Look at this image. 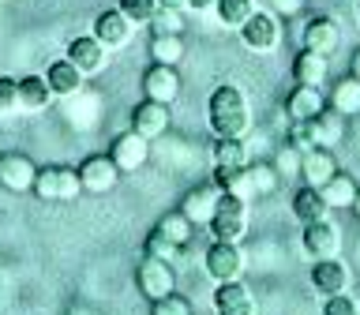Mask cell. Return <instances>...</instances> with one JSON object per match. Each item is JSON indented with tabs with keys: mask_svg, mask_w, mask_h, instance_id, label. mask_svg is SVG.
Listing matches in <instances>:
<instances>
[{
	"mask_svg": "<svg viewBox=\"0 0 360 315\" xmlns=\"http://www.w3.org/2000/svg\"><path fill=\"white\" fill-rule=\"evenodd\" d=\"M214 184H218L221 191H229V195L255 199V188H252V173H248V165H240V169H214Z\"/></svg>",
	"mask_w": 360,
	"mask_h": 315,
	"instance_id": "cell-28",
	"label": "cell"
},
{
	"mask_svg": "<svg viewBox=\"0 0 360 315\" xmlns=\"http://www.w3.org/2000/svg\"><path fill=\"white\" fill-rule=\"evenodd\" d=\"M292 79L304 86H323L326 79V56L311 53V49H300L297 56H292Z\"/></svg>",
	"mask_w": 360,
	"mask_h": 315,
	"instance_id": "cell-24",
	"label": "cell"
},
{
	"mask_svg": "<svg viewBox=\"0 0 360 315\" xmlns=\"http://www.w3.org/2000/svg\"><path fill=\"white\" fill-rule=\"evenodd\" d=\"M154 229L162 233L169 244H176V248H188V244H191V233H195V225H191V221H188V214L176 207V210L162 214V221H158Z\"/></svg>",
	"mask_w": 360,
	"mask_h": 315,
	"instance_id": "cell-25",
	"label": "cell"
},
{
	"mask_svg": "<svg viewBox=\"0 0 360 315\" xmlns=\"http://www.w3.org/2000/svg\"><path fill=\"white\" fill-rule=\"evenodd\" d=\"M135 285H139V292L154 304V300L169 297V292H176V270H173V263H169V259L143 255L139 270H135Z\"/></svg>",
	"mask_w": 360,
	"mask_h": 315,
	"instance_id": "cell-4",
	"label": "cell"
},
{
	"mask_svg": "<svg viewBox=\"0 0 360 315\" xmlns=\"http://www.w3.org/2000/svg\"><path fill=\"white\" fill-rule=\"evenodd\" d=\"M300 4H304V0H270V11L285 19V15H297V11H300Z\"/></svg>",
	"mask_w": 360,
	"mask_h": 315,
	"instance_id": "cell-41",
	"label": "cell"
},
{
	"mask_svg": "<svg viewBox=\"0 0 360 315\" xmlns=\"http://www.w3.org/2000/svg\"><path fill=\"white\" fill-rule=\"evenodd\" d=\"M131 34H135V22L124 15L120 8H109V11H101V15L94 19V38H98L101 45H109V49L128 45Z\"/></svg>",
	"mask_w": 360,
	"mask_h": 315,
	"instance_id": "cell-14",
	"label": "cell"
},
{
	"mask_svg": "<svg viewBox=\"0 0 360 315\" xmlns=\"http://www.w3.org/2000/svg\"><path fill=\"white\" fill-rule=\"evenodd\" d=\"M109 158L117 162L120 173H135V169H143L146 158H150V139H143L135 128L117 131L112 135V146H109Z\"/></svg>",
	"mask_w": 360,
	"mask_h": 315,
	"instance_id": "cell-7",
	"label": "cell"
},
{
	"mask_svg": "<svg viewBox=\"0 0 360 315\" xmlns=\"http://www.w3.org/2000/svg\"><path fill=\"white\" fill-rule=\"evenodd\" d=\"M311 285L323 292V297H338V292L349 289V270L338 263V259H315L311 266Z\"/></svg>",
	"mask_w": 360,
	"mask_h": 315,
	"instance_id": "cell-21",
	"label": "cell"
},
{
	"mask_svg": "<svg viewBox=\"0 0 360 315\" xmlns=\"http://www.w3.org/2000/svg\"><path fill=\"white\" fill-rule=\"evenodd\" d=\"M323 109H326L323 86H304V83H297V86H292V94L285 98L289 120H315Z\"/></svg>",
	"mask_w": 360,
	"mask_h": 315,
	"instance_id": "cell-19",
	"label": "cell"
},
{
	"mask_svg": "<svg viewBox=\"0 0 360 315\" xmlns=\"http://www.w3.org/2000/svg\"><path fill=\"white\" fill-rule=\"evenodd\" d=\"M342 45V27L330 15H315L308 27H304V49L319 53V56H334V49Z\"/></svg>",
	"mask_w": 360,
	"mask_h": 315,
	"instance_id": "cell-16",
	"label": "cell"
},
{
	"mask_svg": "<svg viewBox=\"0 0 360 315\" xmlns=\"http://www.w3.org/2000/svg\"><path fill=\"white\" fill-rule=\"evenodd\" d=\"M214 315H255V297L240 278L218 281L214 289Z\"/></svg>",
	"mask_w": 360,
	"mask_h": 315,
	"instance_id": "cell-9",
	"label": "cell"
},
{
	"mask_svg": "<svg viewBox=\"0 0 360 315\" xmlns=\"http://www.w3.org/2000/svg\"><path fill=\"white\" fill-rule=\"evenodd\" d=\"M207 120L218 139H236V135H244L252 128V109H248V94L240 86L225 83L210 94L207 101Z\"/></svg>",
	"mask_w": 360,
	"mask_h": 315,
	"instance_id": "cell-1",
	"label": "cell"
},
{
	"mask_svg": "<svg viewBox=\"0 0 360 315\" xmlns=\"http://www.w3.org/2000/svg\"><path fill=\"white\" fill-rule=\"evenodd\" d=\"M131 128L139 131L143 139H162V135L173 128V112H169V105H162V101L143 98L131 112Z\"/></svg>",
	"mask_w": 360,
	"mask_h": 315,
	"instance_id": "cell-10",
	"label": "cell"
},
{
	"mask_svg": "<svg viewBox=\"0 0 360 315\" xmlns=\"http://www.w3.org/2000/svg\"><path fill=\"white\" fill-rule=\"evenodd\" d=\"M53 101V90L45 83V75H22L19 79V105L22 112H45Z\"/></svg>",
	"mask_w": 360,
	"mask_h": 315,
	"instance_id": "cell-23",
	"label": "cell"
},
{
	"mask_svg": "<svg viewBox=\"0 0 360 315\" xmlns=\"http://www.w3.org/2000/svg\"><path fill=\"white\" fill-rule=\"evenodd\" d=\"M240 38L252 53H274L281 45V15H274V11H255L252 19L240 27Z\"/></svg>",
	"mask_w": 360,
	"mask_h": 315,
	"instance_id": "cell-5",
	"label": "cell"
},
{
	"mask_svg": "<svg viewBox=\"0 0 360 315\" xmlns=\"http://www.w3.org/2000/svg\"><path fill=\"white\" fill-rule=\"evenodd\" d=\"M117 180H120V169L109 154H90L86 162L79 165V184H83V191H90V195H105V191L117 188Z\"/></svg>",
	"mask_w": 360,
	"mask_h": 315,
	"instance_id": "cell-8",
	"label": "cell"
},
{
	"mask_svg": "<svg viewBox=\"0 0 360 315\" xmlns=\"http://www.w3.org/2000/svg\"><path fill=\"white\" fill-rule=\"evenodd\" d=\"M349 210H353L356 218H360V191H356V199H353V207H349Z\"/></svg>",
	"mask_w": 360,
	"mask_h": 315,
	"instance_id": "cell-45",
	"label": "cell"
},
{
	"mask_svg": "<svg viewBox=\"0 0 360 315\" xmlns=\"http://www.w3.org/2000/svg\"><path fill=\"white\" fill-rule=\"evenodd\" d=\"M330 109H338L342 117H356L360 112V79L356 75L338 79L330 86Z\"/></svg>",
	"mask_w": 360,
	"mask_h": 315,
	"instance_id": "cell-26",
	"label": "cell"
},
{
	"mask_svg": "<svg viewBox=\"0 0 360 315\" xmlns=\"http://www.w3.org/2000/svg\"><path fill=\"white\" fill-rule=\"evenodd\" d=\"M68 60H72L83 75H98L109 60V45H101L94 34H79L68 41Z\"/></svg>",
	"mask_w": 360,
	"mask_h": 315,
	"instance_id": "cell-12",
	"label": "cell"
},
{
	"mask_svg": "<svg viewBox=\"0 0 360 315\" xmlns=\"http://www.w3.org/2000/svg\"><path fill=\"white\" fill-rule=\"evenodd\" d=\"M202 266H207V274L214 281H233L244 274L248 259L240 252V244H229V240H214L207 248V255H202Z\"/></svg>",
	"mask_w": 360,
	"mask_h": 315,
	"instance_id": "cell-6",
	"label": "cell"
},
{
	"mask_svg": "<svg viewBox=\"0 0 360 315\" xmlns=\"http://www.w3.org/2000/svg\"><path fill=\"white\" fill-rule=\"evenodd\" d=\"M15 112H22V105H19V79L0 75V117H15Z\"/></svg>",
	"mask_w": 360,
	"mask_h": 315,
	"instance_id": "cell-35",
	"label": "cell"
},
{
	"mask_svg": "<svg viewBox=\"0 0 360 315\" xmlns=\"http://www.w3.org/2000/svg\"><path fill=\"white\" fill-rule=\"evenodd\" d=\"M184 11H173V8H162L158 15L150 19V30L154 34H184Z\"/></svg>",
	"mask_w": 360,
	"mask_h": 315,
	"instance_id": "cell-37",
	"label": "cell"
},
{
	"mask_svg": "<svg viewBox=\"0 0 360 315\" xmlns=\"http://www.w3.org/2000/svg\"><path fill=\"white\" fill-rule=\"evenodd\" d=\"M45 83H49L53 98H75L79 90H83L86 75L64 56V60H53V64H49V72H45Z\"/></svg>",
	"mask_w": 360,
	"mask_h": 315,
	"instance_id": "cell-20",
	"label": "cell"
},
{
	"mask_svg": "<svg viewBox=\"0 0 360 315\" xmlns=\"http://www.w3.org/2000/svg\"><path fill=\"white\" fill-rule=\"evenodd\" d=\"M304 252L311 259H338V252H342V233H338V225L326 221V218L304 225Z\"/></svg>",
	"mask_w": 360,
	"mask_h": 315,
	"instance_id": "cell-13",
	"label": "cell"
},
{
	"mask_svg": "<svg viewBox=\"0 0 360 315\" xmlns=\"http://www.w3.org/2000/svg\"><path fill=\"white\" fill-rule=\"evenodd\" d=\"M248 173H252V188H255V195H270V191L278 188V169L270 165V162H248Z\"/></svg>",
	"mask_w": 360,
	"mask_h": 315,
	"instance_id": "cell-34",
	"label": "cell"
},
{
	"mask_svg": "<svg viewBox=\"0 0 360 315\" xmlns=\"http://www.w3.org/2000/svg\"><path fill=\"white\" fill-rule=\"evenodd\" d=\"M323 315H360V308H356V300H353V297L338 292V297H326V304H323Z\"/></svg>",
	"mask_w": 360,
	"mask_h": 315,
	"instance_id": "cell-39",
	"label": "cell"
},
{
	"mask_svg": "<svg viewBox=\"0 0 360 315\" xmlns=\"http://www.w3.org/2000/svg\"><path fill=\"white\" fill-rule=\"evenodd\" d=\"M83 184H79V169H68V165H38V176H34V195L45 199V202H56V199H75Z\"/></svg>",
	"mask_w": 360,
	"mask_h": 315,
	"instance_id": "cell-3",
	"label": "cell"
},
{
	"mask_svg": "<svg viewBox=\"0 0 360 315\" xmlns=\"http://www.w3.org/2000/svg\"><path fill=\"white\" fill-rule=\"evenodd\" d=\"M150 60L176 68L184 60V38H180V34H154L150 38Z\"/></svg>",
	"mask_w": 360,
	"mask_h": 315,
	"instance_id": "cell-29",
	"label": "cell"
},
{
	"mask_svg": "<svg viewBox=\"0 0 360 315\" xmlns=\"http://www.w3.org/2000/svg\"><path fill=\"white\" fill-rule=\"evenodd\" d=\"M356 15H360V0H356Z\"/></svg>",
	"mask_w": 360,
	"mask_h": 315,
	"instance_id": "cell-46",
	"label": "cell"
},
{
	"mask_svg": "<svg viewBox=\"0 0 360 315\" xmlns=\"http://www.w3.org/2000/svg\"><path fill=\"white\" fill-rule=\"evenodd\" d=\"M176 252H180V248H176V244H169L158 229L146 236V244H143V255H150V259H169V263L176 259Z\"/></svg>",
	"mask_w": 360,
	"mask_h": 315,
	"instance_id": "cell-38",
	"label": "cell"
},
{
	"mask_svg": "<svg viewBox=\"0 0 360 315\" xmlns=\"http://www.w3.org/2000/svg\"><path fill=\"white\" fill-rule=\"evenodd\" d=\"M292 214L304 221V225H311V221H323L326 214H330V202L323 199V188H311V184H304L297 195H292Z\"/></svg>",
	"mask_w": 360,
	"mask_h": 315,
	"instance_id": "cell-22",
	"label": "cell"
},
{
	"mask_svg": "<svg viewBox=\"0 0 360 315\" xmlns=\"http://www.w3.org/2000/svg\"><path fill=\"white\" fill-rule=\"evenodd\" d=\"M38 165L27 154H0V188L8 191H34Z\"/></svg>",
	"mask_w": 360,
	"mask_h": 315,
	"instance_id": "cell-15",
	"label": "cell"
},
{
	"mask_svg": "<svg viewBox=\"0 0 360 315\" xmlns=\"http://www.w3.org/2000/svg\"><path fill=\"white\" fill-rule=\"evenodd\" d=\"M311 124H315V139H319V146H330V150H334V146L342 143V135H345V117H342L338 109L326 105Z\"/></svg>",
	"mask_w": 360,
	"mask_h": 315,
	"instance_id": "cell-27",
	"label": "cell"
},
{
	"mask_svg": "<svg viewBox=\"0 0 360 315\" xmlns=\"http://www.w3.org/2000/svg\"><path fill=\"white\" fill-rule=\"evenodd\" d=\"M334 173H338V158H334L330 146H311V150L300 154V176H304V184L323 188Z\"/></svg>",
	"mask_w": 360,
	"mask_h": 315,
	"instance_id": "cell-18",
	"label": "cell"
},
{
	"mask_svg": "<svg viewBox=\"0 0 360 315\" xmlns=\"http://www.w3.org/2000/svg\"><path fill=\"white\" fill-rule=\"evenodd\" d=\"M120 11L135 22V27H150V19L162 11V4H158V0H120Z\"/></svg>",
	"mask_w": 360,
	"mask_h": 315,
	"instance_id": "cell-33",
	"label": "cell"
},
{
	"mask_svg": "<svg viewBox=\"0 0 360 315\" xmlns=\"http://www.w3.org/2000/svg\"><path fill=\"white\" fill-rule=\"evenodd\" d=\"M214 165H218V169H240V165H248L244 135H236V139H218V146H214Z\"/></svg>",
	"mask_w": 360,
	"mask_h": 315,
	"instance_id": "cell-32",
	"label": "cell"
},
{
	"mask_svg": "<svg viewBox=\"0 0 360 315\" xmlns=\"http://www.w3.org/2000/svg\"><path fill=\"white\" fill-rule=\"evenodd\" d=\"M214 11H218V22H221V27L240 30L259 8H255V0H218V4H214Z\"/></svg>",
	"mask_w": 360,
	"mask_h": 315,
	"instance_id": "cell-30",
	"label": "cell"
},
{
	"mask_svg": "<svg viewBox=\"0 0 360 315\" xmlns=\"http://www.w3.org/2000/svg\"><path fill=\"white\" fill-rule=\"evenodd\" d=\"M274 169L278 173H300V150L297 146H281L274 154Z\"/></svg>",
	"mask_w": 360,
	"mask_h": 315,
	"instance_id": "cell-40",
	"label": "cell"
},
{
	"mask_svg": "<svg viewBox=\"0 0 360 315\" xmlns=\"http://www.w3.org/2000/svg\"><path fill=\"white\" fill-rule=\"evenodd\" d=\"M162 8H173V11H184L188 8V0H158Z\"/></svg>",
	"mask_w": 360,
	"mask_h": 315,
	"instance_id": "cell-43",
	"label": "cell"
},
{
	"mask_svg": "<svg viewBox=\"0 0 360 315\" xmlns=\"http://www.w3.org/2000/svg\"><path fill=\"white\" fill-rule=\"evenodd\" d=\"M150 315H195V311H191L188 297H180V292H169V297H162V300L150 304Z\"/></svg>",
	"mask_w": 360,
	"mask_h": 315,
	"instance_id": "cell-36",
	"label": "cell"
},
{
	"mask_svg": "<svg viewBox=\"0 0 360 315\" xmlns=\"http://www.w3.org/2000/svg\"><path fill=\"white\" fill-rule=\"evenodd\" d=\"M349 72H353L360 79V45H356V53H353V60H349Z\"/></svg>",
	"mask_w": 360,
	"mask_h": 315,
	"instance_id": "cell-44",
	"label": "cell"
},
{
	"mask_svg": "<svg viewBox=\"0 0 360 315\" xmlns=\"http://www.w3.org/2000/svg\"><path fill=\"white\" fill-rule=\"evenodd\" d=\"M210 233H214V240L240 244L244 233H248V199L221 191L218 207H214V218H210Z\"/></svg>",
	"mask_w": 360,
	"mask_h": 315,
	"instance_id": "cell-2",
	"label": "cell"
},
{
	"mask_svg": "<svg viewBox=\"0 0 360 315\" xmlns=\"http://www.w3.org/2000/svg\"><path fill=\"white\" fill-rule=\"evenodd\" d=\"M143 94L150 101H162V105H173L180 98V72L173 64H150L143 75Z\"/></svg>",
	"mask_w": 360,
	"mask_h": 315,
	"instance_id": "cell-11",
	"label": "cell"
},
{
	"mask_svg": "<svg viewBox=\"0 0 360 315\" xmlns=\"http://www.w3.org/2000/svg\"><path fill=\"white\" fill-rule=\"evenodd\" d=\"M214 4H218V0H188V8H191V11H210Z\"/></svg>",
	"mask_w": 360,
	"mask_h": 315,
	"instance_id": "cell-42",
	"label": "cell"
},
{
	"mask_svg": "<svg viewBox=\"0 0 360 315\" xmlns=\"http://www.w3.org/2000/svg\"><path fill=\"white\" fill-rule=\"evenodd\" d=\"M218 195H221V188L214 184V180H210V184H195L184 199H180V210L188 214L191 225H210L214 207H218Z\"/></svg>",
	"mask_w": 360,
	"mask_h": 315,
	"instance_id": "cell-17",
	"label": "cell"
},
{
	"mask_svg": "<svg viewBox=\"0 0 360 315\" xmlns=\"http://www.w3.org/2000/svg\"><path fill=\"white\" fill-rule=\"evenodd\" d=\"M356 184H353V176H345V173H334L330 180H326V184H323V199L326 202H330V210L334 207H353V199H356Z\"/></svg>",
	"mask_w": 360,
	"mask_h": 315,
	"instance_id": "cell-31",
	"label": "cell"
}]
</instances>
